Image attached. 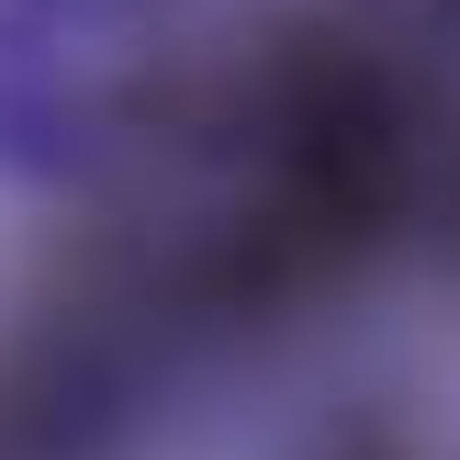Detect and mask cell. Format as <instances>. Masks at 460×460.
I'll use <instances>...</instances> for the list:
<instances>
[{
  "mask_svg": "<svg viewBox=\"0 0 460 460\" xmlns=\"http://www.w3.org/2000/svg\"><path fill=\"white\" fill-rule=\"evenodd\" d=\"M180 337L191 326L146 270L67 281L57 304L0 326V460H135Z\"/></svg>",
  "mask_w": 460,
  "mask_h": 460,
  "instance_id": "obj_1",
  "label": "cell"
},
{
  "mask_svg": "<svg viewBox=\"0 0 460 460\" xmlns=\"http://www.w3.org/2000/svg\"><path fill=\"white\" fill-rule=\"evenodd\" d=\"M180 0H0V169L90 180L146 135V67Z\"/></svg>",
  "mask_w": 460,
  "mask_h": 460,
  "instance_id": "obj_2",
  "label": "cell"
}]
</instances>
